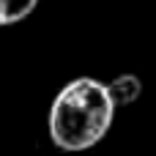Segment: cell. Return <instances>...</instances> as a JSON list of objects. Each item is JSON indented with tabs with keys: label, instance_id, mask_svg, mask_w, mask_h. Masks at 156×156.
Listing matches in <instances>:
<instances>
[{
	"label": "cell",
	"instance_id": "3957f363",
	"mask_svg": "<svg viewBox=\"0 0 156 156\" xmlns=\"http://www.w3.org/2000/svg\"><path fill=\"white\" fill-rule=\"evenodd\" d=\"M38 0H0V27L27 19L36 11Z\"/></svg>",
	"mask_w": 156,
	"mask_h": 156
},
{
	"label": "cell",
	"instance_id": "6da1fadb",
	"mask_svg": "<svg viewBox=\"0 0 156 156\" xmlns=\"http://www.w3.org/2000/svg\"><path fill=\"white\" fill-rule=\"evenodd\" d=\"M115 110L104 82L77 77L58 90L49 107V137L63 151H88L107 137Z\"/></svg>",
	"mask_w": 156,
	"mask_h": 156
},
{
	"label": "cell",
	"instance_id": "7a4b0ae2",
	"mask_svg": "<svg viewBox=\"0 0 156 156\" xmlns=\"http://www.w3.org/2000/svg\"><path fill=\"white\" fill-rule=\"evenodd\" d=\"M107 90H110V99L115 107H129L140 99L143 93V80L137 74H118L115 80L107 82Z\"/></svg>",
	"mask_w": 156,
	"mask_h": 156
}]
</instances>
